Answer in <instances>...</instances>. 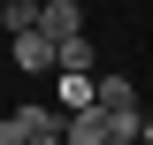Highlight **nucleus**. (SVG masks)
<instances>
[{
	"label": "nucleus",
	"mask_w": 153,
	"mask_h": 145,
	"mask_svg": "<svg viewBox=\"0 0 153 145\" xmlns=\"http://www.w3.org/2000/svg\"><path fill=\"white\" fill-rule=\"evenodd\" d=\"M0 23H8V38H16V31H38V0H8Z\"/></svg>",
	"instance_id": "423d86ee"
},
{
	"label": "nucleus",
	"mask_w": 153,
	"mask_h": 145,
	"mask_svg": "<svg viewBox=\"0 0 153 145\" xmlns=\"http://www.w3.org/2000/svg\"><path fill=\"white\" fill-rule=\"evenodd\" d=\"M16 69H54V38L46 31H16Z\"/></svg>",
	"instance_id": "7ed1b4c3"
},
{
	"label": "nucleus",
	"mask_w": 153,
	"mask_h": 145,
	"mask_svg": "<svg viewBox=\"0 0 153 145\" xmlns=\"http://www.w3.org/2000/svg\"><path fill=\"white\" fill-rule=\"evenodd\" d=\"M54 138H61V115L54 107H16L0 122V145H54Z\"/></svg>",
	"instance_id": "f257e3e1"
},
{
	"label": "nucleus",
	"mask_w": 153,
	"mask_h": 145,
	"mask_svg": "<svg viewBox=\"0 0 153 145\" xmlns=\"http://www.w3.org/2000/svg\"><path fill=\"white\" fill-rule=\"evenodd\" d=\"M92 99H100V76L92 69H61V107L76 115V107H92Z\"/></svg>",
	"instance_id": "20e7f679"
},
{
	"label": "nucleus",
	"mask_w": 153,
	"mask_h": 145,
	"mask_svg": "<svg viewBox=\"0 0 153 145\" xmlns=\"http://www.w3.org/2000/svg\"><path fill=\"white\" fill-rule=\"evenodd\" d=\"M100 107L107 115H138V92L123 84V76H100Z\"/></svg>",
	"instance_id": "39448f33"
},
{
	"label": "nucleus",
	"mask_w": 153,
	"mask_h": 145,
	"mask_svg": "<svg viewBox=\"0 0 153 145\" xmlns=\"http://www.w3.org/2000/svg\"><path fill=\"white\" fill-rule=\"evenodd\" d=\"M0 8H8V0H0Z\"/></svg>",
	"instance_id": "0eeeda50"
},
{
	"label": "nucleus",
	"mask_w": 153,
	"mask_h": 145,
	"mask_svg": "<svg viewBox=\"0 0 153 145\" xmlns=\"http://www.w3.org/2000/svg\"><path fill=\"white\" fill-rule=\"evenodd\" d=\"M38 31H46V38L84 31V0H38Z\"/></svg>",
	"instance_id": "f03ea898"
}]
</instances>
